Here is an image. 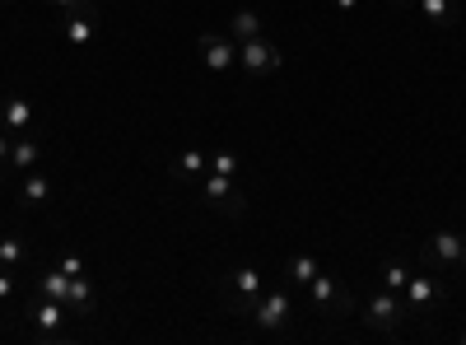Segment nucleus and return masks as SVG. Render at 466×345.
Returning a JSON list of instances; mask_svg holds the SVG:
<instances>
[{"mask_svg": "<svg viewBox=\"0 0 466 345\" xmlns=\"http://www.w3.org/2000/svg\"><path fill=\"white\" fill-rule=\"evenodd\" d=\"M201 197L219 210V215H233V219H238V215H248V197H243V191L238 187H233V178H224V173H201Z\"/></svg>", "mask_w": 466, "mask_h": 345, "instance_id": "obj_1", "label": "nucleus"}, {"mask_svg": "<svg viewBox=\"0 0 466 345\" xmlns=\"http://www.w3.org/2000/svg\"><path fill=\"white\" fill-rule=\"evenodd\" d=\"M406 318H410V309H406V299H397V289L373 294V299H369V309H364V322H369L373 331H382V336H392Z\"/></svg>", "mask_w": 466, "mask_h": 345, "instance_id": "obj_2", "label": "nucleus"}, {"mask_svg": "<svg viewBox=\"0 0 466 345\" xmlns=\"http://www.w3.org/2000/svg\"><path fill=\"white\" fill-rule=\"evenodd\" d=\"M238 66L252 75V80H261V75H270V70L285 66V52L261 33V37H248V43H238Z\"/></svg>", "mask_w": 466, "mask_h": 345, "instance_id": "obj_3", "label": "nucleus"}, {"mask_svg": "<svg viewBox=\"0 0 466 345\" xmlns=\"http://www.w3.org/2000/svg\"><path fill=\"white\" fill-rule=\"evenodd\" d=\"M308 299H313V309L318 313H331V318H350L355 313V299H350V289L331 276H313V285H308Z\"/></svg>", "mask_w": 466, "mask_h": 345, "instance_id": "obj_4", "label": "nucleus"}, {"mask_svg": "<svg viewBox=\"0 0 466 345\" xmlns=\"http://www.w3.org/2000/svg\"><path fill=\"white\" fill-rule=\"evenodd\" d=\"M261 331H280V327H289V318H294V299L285 294V289H261V299H257V309L248 313Z\"/></svg>", "mask_w": 466, "mask_h": 345, "instance_id": "obj_5", "label": "nucleus"}, {"mask_svg": "<svg viewBox=\"0 0 466 345\" xmlns=\"http://www.w3.org/2000/svg\"><path fill=\"white\" fill-rule=\"evenodd\" d=\"M261 299V271L257 266H238V271H228V309L233 313H252Z\"/></svg>", "mask_w": 466, "mask_h": 345, "instance_id": "obj_6", "label": "nucleus"}, {"mask_svg": "<svg viewBox=\"0 0 466 345\" xmlns=\"http://www.w3.org/2000/svg\"><path fill=\"white\" fill-rule=\"evenodd\" d=\"M401 294H406V309H410V313H430V309H439V303H443V285H439V276H430V271H415Z\"/></svg>", "mask_w": 466, "mask_h": 345, "instance_id": "obj_7", "label": "nucleus"}, {"mask_svg": "<svg viewBox=\"0 0 466 345\" xmlns=\"http://www.w3.org/2000/svg\"><path fill=\"white\" fill-rule=\"evenodd\" d=\"M197 52H201V61H206L215 75L233 70V61H238V43H233V37H224V33H201V37H197Z\"/></svg>", "mask_w": 466, "mask_h": 345, "instance_id": "obj_8", "label": "nucleus"}, {"mask_svg": "<svg viewBox=\"0 0 466 345\" xmlns=\"http://www.w3.org/2000/svg\"><path fill=\"white\" fill-rule=\"evenodd\" d=\"M461 234H452V228H439V234L430 238V266H439V271H448V266L461 261Z\"/></svg>", "mask_w": 466, "mask_h": 345, "instance_id": "obj_9", "label": "nucleus"}, {"mask_svg": "<svg viewBox=\"0 0 466 345\" xmlns=\"http://www.w3.org/2000/svg\"><path fill=\"white\" fill-rule=\"evenodd\" d=\"M94 28H98V10L85 0V5L70 15V24H66V43H70V47H89V43H94Z\"/></svg>", "mask_w": 466, "mask_h": 345, "instance_id": "obj_10", "label": "nucleus"}, {"mask_svg": "<svg viewBox=\"0 0 466 345\" xmlns=\"http://www.w3.org/2000/svg\"><path fill=\"white\" fill-rule=\"evenodd\" d=\"M70 318V309H66V303L61 299H43V303H37V309H33V322H37V340H56V327Z\"/></svg>", "mask_w": 466, "mask_h": 345, "instance_id": "obj_11", "label": "nucleus"}, {"mask_svg": "<svg viewBox=\"0 0 466 345\" xmlns=\"http://www.w3.org/2000/svg\"><path fill=\"white\" fill-rule=\"evenodd\" d=\"M33 117H37V112H33V103H28L24 94H10L5 103H0V122L10 127V136H19V131H33Z\"/></svg>", "mask_w": 466, "mask_h": 345, "instance_id": "obj_12", "label": "nucleus"}, {"mask_svg": "<svg viewBox=\"0 0 466 345\" xmlns=\"http://www.w3.org/2000/svg\"><path fill=\"white\" fill-rule=\"evenodd\" d=\"M37 164H43V140L19 136V140L10 145V173H33Z\"/></svg>", "mask_w": 466, "mask_h": 345, "instance_id": "obj_13", "label": "nucleus"}, {"mask_svg": "<svg viewBox=\"0 0 466 345\" xmlns=\"http://www.w3.org/2000/svg\"><path fill=\"white\" fill-rule=\"evenodd\" d=\"M66 309H70V318H85V313H94V285H89V276H70Z\"/></svg>", "mask_w": 466, "mask_h": 345, "instance_id": "obj_14", "label": "nucleus"}, {"mask_svg": "<svg viewBox=\"0 0 466 345\" xmlns=\"http://www.w3.org/2000/svg\"><path fill=\"white\" fill-rule=\"evenodd\" d=\"M228 37H233V43L261 37V15H257V10H233V19H228Z\"/></svg>", "mask_w": 466, "mask_h": 345, "instance_id": "obj_15", "label": "nucleus"}, {"mask_svg": "<svg viewBox=\"0 0 466 345\" xmlns=\"http://www.w3.org/2000/svg\"><path fill=\"white\" fill-rule=\"evenodd\" d=\"M318 271H322V266H318V257H308V252H294V257L285 261V276H289L294 285H303V289L313 285V276H318Z\"/></svg>", "mask_w": 466, "mask_h": 345, "instance_id": "obj_16", "label": "nucleus"}, {"mask_svg": "<svg viewBox=\"0 0 466 345\" xmlns=\"http://www.w3.org/2000/svg\"><path fill=\"white\" fill-rule=\"evenodd\" d=\"M420 15L439 28H452L457 24V0H420Z\"/></svg>", "mask_w": 466, "mask_h": 345, "instance_id": "obj_17", "label": "nucleus"}, {"mask_svg": "<svg viewBox=\"0 0 466 345\" xmlns=\"http://www.w3.org/2000/svg\"><path fill=\"white\" fill-rule=\"evenodd\" d=\"M19 197H24V206H43V201H52V182L33 168V173L24 178V191H19Z\"/></svg>", "mask_w": 466, "mask_h": 345, "instance_id": "obj_18", "label": "nucleus"}, {"mask_svg": "<svg viewBox=\"0 0 466 345\" xmlns=\"http://www.w3.org/2000/svg\"><path fill=\"white\" fill-rule=\"evenodd\" d=\"M206 168H210V159L201 155V149H182V155L173 159V173L177 178H201Z\"/></svg>", "mask_w": 466, "mask_h": 345, "instance_id": "obj_19", "label": "nucleus"}, {"mask_svg": "<svg viewBox=\"0 0 466 345\" xmlns=\"http://www.w3.org/2000/svg\"><path fill=\"white\" fill-rule=\"evenodd\" d=\"M66 289H70V276L61 271V266H56V271L37 276V294H43V299H61V303H66Z\"/></svg>", "mask_w": 466, "mask_h": 345, "instance_id": "obj_20", "label": "nucleus"}, {"mask_svg": "<svg viewBox=\"0 0 466 345\" xmlns=\"http://www.w3.org/2000/svg\"><path fill=\"white\" fill-rule=\"evenodd\" d=\"M24 261H28V243H24V238H15V234L0 238V266H10V271H19Z\"/></svg>", "mask_w": 466, "mask_h": 345, "instance_id": "obj_21", "label": "nucleus"}, {"mask_svg": "<svg viewBox=\"0 0 466 345\" xmlns=\"http://www.w3.org/2000/svg\"><path fill=\"white\" fill-rule=\"evenodd\" d=\"M410 276H415V271H410L406 261H397V257H392V261H382V285H387V289H397V294H401Z\"/></svg>", "mask_w": 466, "mask_h": 345, "instance_id": "obj_22", "label": "nucleus"}, {"mask_svg": "<svg viewBox=\"0 0 466 345\" xmlns=\"http://www.w3.org/2000/svg\"><path fill=\"white\" fill-rule=\"evenodd\" d=\"M210 173H224V178H233V173H238V159H233V155H215V159H210Z\"/></svg>", "mask_w": 466, "mask_h": 345, "instance_id": "obj_23", "label": "nucleus"}, {"mask_svg": "<svg viewBox=\"0 0 466 345\" xmlns=\"http://www.w3.org/2000/svg\"><path fill=\"white\" fill-rule=\"evenodd\" d=\"M61 271H66V276H85V257H80V252H66V257H61Z\"/></svg>", "mask_w": 466, "mask_h": 345, "instance_id": "obj_24", "label": "nucleus"}, {"mask_svg": "<svg viewBox=\"0 0 466 345\" xmlns=\"http://www.w3.org/2000/svg\"><path fill=\"white\" fill-rule=\"evenodd\" d=\"M10 145H15V140H10V131H0V178L10 173Z\"/></svg>", "mask_w": 466, "mask_h": 345, "instance_id": "obj_25", "label": "nucleus"}, {"mask_svg": "<svg viewBox=\"0 0 466 345\" xmlns=\"http://www.w3.org/2000/svg\"><path fill=\"white\" fill-rule=\"evenodd\" d=\"M5 299H15V271H10V266L0 271V303H5Z\"/></svg>", "mask_w": 466, "mask_h": 345, "instance_id": "obj_26", "label": "nucleus"}, {"mask_svg": "<svg viewBox=\"0 0 466 345\" xmlns=\"http://www.w3.org/2000/svg\"><path fill=\"white\" fill-rule=\"evenodd\" d=\"M47 5H56V10H80L85 0H47Z\"/></svg>", "mask_w": 466, "mask_h": 345, "instance_id": "obj_27", "label": "nucleus"}, {"mask_svg": "<svg viewBox=\"0 0 466 345\" xmlns=\"http://www.w3.org/2000/svg\"><path fill=\"white\" fill-rule=\"evenodd\" d=\"M336 5H340V10H360V0H336Z\"/></svg>", "mask_w": 466, "mask_h": 345, "instance_id": "obj_28", "label": "nucleus"}, {"mask_svg": "<svg viewBox=\"0 0 466 345\" xmlns=\"http://www.w3.org/2000/svg\"><path fill=\"white\" fill-rule=\"evenodd\" d=\"M457 266H466V243H461V261H457Z\"/></svg>", "mask_w": 466, "mask_h": 345, "instance_id": "obj_29", "label": "nucleus"}, {"mask_svg": "<svg viewBox=\"0 0 466 345\" xmlns=\"http://www.w3.org/2000/svg\"><path fill=\"white\" fill-rule=\"evenodd\" d=\"M461 340H466V331H461Z\"/></svg>", "mask_w": 466, "mask_h": 345, "instance_id": "obj_30", "label": "nucleus"}]
</instances>
